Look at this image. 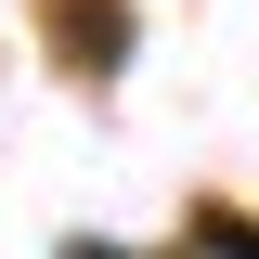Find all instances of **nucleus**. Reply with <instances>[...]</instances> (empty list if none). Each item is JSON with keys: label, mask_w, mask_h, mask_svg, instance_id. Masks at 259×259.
<instances>
[{"label": "nucleus", "mask_w": 259, "mask_h": 259, "mask_svg": "<svg viewBox=\"0 0 259 259\" xmlns=\"http://www.w3.org/2000/svg\"><path fill=\"white\" fill-rule=\"evenodd\" d=\"M52 39H65V52H91V78H104V65L130 52V13H117V0H52Z\"/></svg>", "instance_id": "f257e3e1"}, {"label": "nucleus", "mask_w": 259, "mask_h": 259, "mask_svg": "<svg viewBox=\"0 0 259 259\" xmlns=\"http://www.w3.org/2000/svg\"><path fill=\"white\" fill-rule=\"evenodd\" d=\"M194 259H259V221H233V207H194Z\"/></svg>", "instance_id": "f03ea898"}]
</instances>
